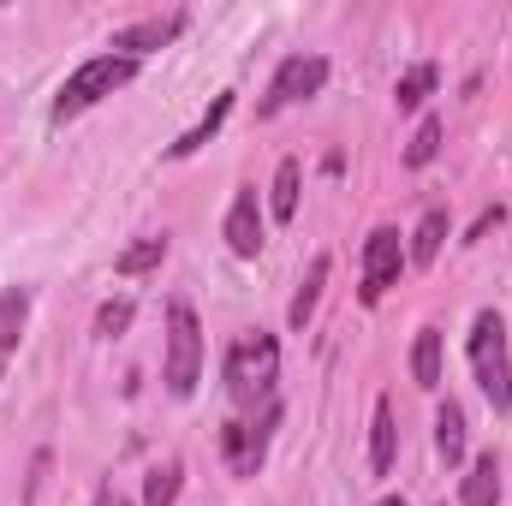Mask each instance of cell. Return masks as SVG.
<instances>
[{
  "label": "cell",
  "instance_id": "cell-24",
  "mask_svg": "<svg viewBox=\"0 0 512 506\" xmlns=\"http://www.w3.org/2000/svg\"><path fill=\"white\" fill-rule=\"evenodd\" d=\"M501 221H507V209H501V203H495V209H483V215L471 221V233H465V245H483V239H489V233H495Z\"/></svg>",
  "mask_w": 512,
  "mask_h": 506
},
{
  "label": "cell",
  "instance_id": "cell-10",
  "mask_svg": "<svg viewBox=\"0 0 512 506\" xmlns=\"http://www.w3.org/2000/svg\"><path fill=\"white\" fill-rule=\"evenodd\" d=\"M233 102H239V96H233V90H221V96L209 102V114H203L197 126H191V131H179V143H167V155H173V161H185V155H197V149H203V143H209L215 131L227 126V114H233Z\"/></svg>",
  "mask_w": 512,
  "mask_h": 506
},
{
  "label": "cell",
  "instance_id": "cell-23",
  "mask_svg": "<svg viewBox=\"0 0 512 506\" xmlns=\"http://www.w3.org/2000/svg\"><path fill=\"white\" fill-rule=\"evenodd\" d=\"M435 149H441V120L429 114V120L417 126V137H411V149H405V167H429V161H435Z\"/></svg>",
  "mask_w": 512,
  "mask_h": 506
},
{
  "label": "cell",
  "instance_id": "cell-18",
  "mask_svg": "<svg viewBox=\"0 0 512 506\" xmlns=\"http://www.w3.org/2000/svg\"><path fill=\"white\" fill-rule=\"evenodd\" d=\"M411 376L417 387H441V328H417V346H411Z\"/></svg>",
  "mask_w": 512,
  "mask_h": 506
},
{
  "label": "cell",
  "instance_id": "cell-16",
  "mask_svg": "<svg viewBox=\"0 0 512 506\" xmlns=\"http://www.w3.org/2000/svg\"><path fill=\"white\" fill-rule=\"evenodd\" d=\"M393 447H399V429H393V399H376V417H370V471L387 477L393 471Z\"/></svg>",
  "mask_w": 512,
  "mask_h": 506
},
{
  "label": "cell",
  "instance_id": "cell-17",
  "mask_svg": "<svg viewBox=\"0 0 512 506\" xmlns=\"http://www.w3.org/2000/svg\"><path fill=\"white\" fill-rule=\"evenodd\" d=\"M24 316H30V292H0V376H6V358L18 352Z\"/></svg>",
  "mask_w": 512,
  "mask_h": 506
},
{
  "label": "cell",
  "instance_id": "cell-4",
  "mask_svg": "<svg viewBox=\"0 0 512 506\" xmlns=\"http://www.w3.org/2000/svg\"><path fill=\"white\" fill-rule=\"evenodd\" d=\"M167 393L173 399H191L197 376H203V328H197V310L191 304H167Z\"/></svg>",
  "mask_w": 512,
  "mask_h": 506
},
{
  "label": "cell",
  "instance_id": "cell-14",
  "mask_svg": "<svg viewBox=\"0 0 512 506\" xmlns=\"http://www.w3.org/2000/svg\"><path fill=\"white\" fill-rule=\"evenodd\" d=\"M447 233H453V221H447V209H429L423 221H417V233H411V245H405V262L411 268H429L441 245H447Z\"/></svg>",
  "mask_w": 512,
  "mask_h": 506
},
{
  "label": "cell",
  "instance_id": "cell-11",
  "mask_svg": "<svg viewBox=\"0 0 512 506\" xmlns=\"http://www.w3.org/2000/svg\"><path fill=\"white\" fill-rule=\"evenodd\" d=\"M435 453H441V465H447V471H459V465H465V411H459L453 399H441V405H435Z\"/></svg>",
  "mask_w": 512,
  "mask_h": 506
},
{
  "label": "cell",
  "instance_id": "cell-20",
  "mask_svg": "<svg viewBox=\"0 0 512 506\" xmlns=\"http://www.w3.org/2000/svg\"><path fill=\"white\" fill-rule=\"evenodd\" d=\"M179 483H185V465H179V459L155 465V471L143 477V506H173L179 501Z\"/></svg>",
  "mask_w": 512,
  "mask_h": 506
},
{
  "label": "cell",
  "instance_id": "cell-21",
  "mask_svg": "<svg viewBox=\"0 0 512 506\" xmlns=\"http://www.w3.org/2000/svg\"><path fill=\"white\" fill-rule=\"evenodd\" d=\"M298 185H304V167L286 155V161L274 167V221H292V215H298Z\"/></svg>",
  "mask_w": 512,
  "mask_h": 506
},
{
  "label": "cell",
  "instance_id": "cell-25",
  "mask_svg": "<svg viewBox=\"0 0 512 506\" xmlns=\"http://www.w3.org/2000/svg\"><path fill=\"white\" fill-rule=\"evenodd\" d=\"M96 506H131V501L120 495V489H102V495H96Z\"/></svg>",
  "mask_w": 512,
  "mask_h": 506
},
{
  "label": "cell",
  "instance_id": "cell-22",
  "mask_svg": "<svg viewBox=\"0 0 512 506\" xmlns=\"http://www.w3.org/2000/svg\"><path fill=\"white\" fill-rule=\"evenodd\" d=\"M131 316H137L131 298H108V304L96 310V340H120V334L131 328Z\"/></svg>",
  "mask_w": 512,
  "mask_h": 506
},
{
  "label": "cell",
  "instance_id": "cell-15",
  "mask_svg": "<svg viewBox=\"0 0 512 506\" xmlns=\"http://www.w3.org/2000/svg\"><path fill=\"white\" fill-rule=\"evenodd\" d=\"M328 268H334V262H328V256H316V262L304 268L298 292H292V310H286V322H292L298 334H304V328H310V316H316V298H322V286H328Z\"/></svg>",
  "mask_w": 512,
  "mask_h": 506
},
{
  "label": "cell",
  "instance_id": "cell-6",
  "mask_svg": "<svg viewBox=\"0 0 512 506\" xmlns=\"http://www.w3.org/2000/svg\"><path fill=\"white\" fill-rule=\"evenodd\" d=\"M322 84H328V60H322V54H286L256 114H262V120H274L280 108H292V102H310V96H322Z\"/></svg>",
  "mask_w": 512,
  "mask_h": 506
},
{
  "label": "cell",
  "instance_id": "cell-7",
  "mask_svg": "<svg viewBox=\"0 0 512 506\" xmlns=\"http://www.w3.org/2000/svg\"><path fill=\"white\" fill-rule=\"evenodd\" d=\"M399 268H405V239L393 227H376L364 239V286H358V298L364 304H382L387 286H399Z\"/></svg>",
  "mask_w": 512,
  "mask_h": 506
},
{
  "label": "cell",
  "instance_id": "cell-3",
  "mask_svg": "<svg viewBox=\"0 0 512 506\" xmlns=\"http://www.w3.org/2000/svg\"><path fill=\"white\" fill-rule=\"evenodd\" d=\"M131 78H137V60H126V54H96V60H84V66L60 84V96H54V120L66 126V120L90 114L96 102H108L114 90H126Z\"/></svg>",
  "mask_w": 512,
  "mask_h": 506
},
{
  "label": "cell",
  "instance_id": "cell-1",
  "mask_svg": "<svg viewBox=\"0 0 512 506\" xmlns=\"http://www.w3.org/2000/svg\"><path fill=\"white\" fill-rule=\"evenodd\" d=\"M221 376H227V393H233V405H268L274 399V381H280V340L274 334H245V340H233L227 346V364H221Z\"/></svg>",
  "mask_w": 512,
  "mask_h": 506
},
{
  "label": "cell",
  "instance_id": "cell-2",
  "mask_svg": "<svg viewBox=\"0 0 512 506\" xmlns=\"http://www.w3.org/2000/svg\"><path fill=\"white\" fill-rule=\"evenodd\" d=\"M465 352H471V370H477L483 399L507 417L512 411V352H507V322H501V310H483V316L471 322Z\"/></svg>",
  "mask_w": 512,
  "mask_h": 506
},
{
  "label": "cell",
  "instance_id": "cell-19",
  "mask_svg": "<svg viewBox=\"0 0 512 506\" xmlns=\"http://www.w3.org/2000/svg\"><path fill=\"white\" fill-rule=\"evenodd\" d=\"M161 262H167V239L155 233V239H137V245H126V251L114 256V274L131 280V274H149V268H161Z\"/></svg>",
  "mask_w": 512,
  "mask_h": 506
},
{
  "label": "cell",
  "instance_id": "cell-8",
  "mask_svg": "<svg viewBox=\"0 0 512 506\" xmlns=\"http://www.w3.org/2000/svg\"><path fill=\"white\" fill-rule=\"evenodd\" d=\"M262 245H268L262 203H256V191L245 185V191H233V209H227V251L251 262V256H262Z\"/></svg>",
  "mask_w": 512,
  "mask_h": 506
},
{
  "label": "cell",
  "instance_id": "cell-13",
  "mask_svg": "<svg viewBox=\"0 0 512 506\" xmlns=\"http://www.w3.org/2000/svg\"><path fill=\"white\" fill-rule=\"evenodd\" d=\"M435 84H441V66H435V60L405 66V72H399V84H393V108H399V114H417V108H423V96H435Z\"/></svg>",
  "mask_w": 512,
  "mask_h": 506
},
{
  "label": "cell",
  "instance_id": "cell-5",
  "mask_svg": "<svg viewBox=\"0 0 512 506\" xmlns=\"http://www.w3.org/2000/svg\"><path fill=\"white\" fill-rule=\"evenodd\" d=\"M280 417H286V411H280V399H268L256 423H239V417H233V423L221 429V459L233 465V477H256V471H262V459H268V441H274Z\"/></svg>",
  "mask_w": 512,
  "mask_h": 506
},
{
  "label": "cell",
  "instance_id": "cell-26",
  "mask_svg": "<svg viewBox=\"0 0 512 506\" xmlns=\"http://www.w3.org/2000/svg\"><path fill=\"white\" fill-rule=\"evenodd\" d=\"M376 506H405V495H382V501H376Z\"/></svg>",
  "mask_w": 512,
  "mask_h": 506
},
{
  "label": "cell",
  "instance_id": "cell-12",
  "mask_svg": "<svg viewBox=\"0 0 512 506\" xmlns=\"http://www.w3.org/2000/svg\"><path fill=\"white\" fill-rule=\"evenodd\" d=\"M459 501L465 506H501V459L495 453H477L465 483H459Z\"/></svg>",
  "mask_w": 512,
  "mask_h": 506
},
{
  "label": "cell",
  "instance_id": "cell-9",
  "mask_svg": "<svg viewBox=\"0 0 512 506\" xmlns=\"http://www.w3.org/2000/svg\"><path fill=\"white\" fill-rule=\"evenodd\" d=\"M179 30H185V12H167V18H137V24H126V30H114V42H108V48H120L126 60H137V54H149V48H167Z\"/></svg>",
  "mask_w": 512,
  "mask_h": 506
}]
</instances>
